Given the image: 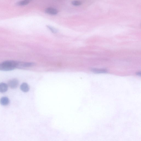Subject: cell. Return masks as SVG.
I'll return each mask as SVG.
<instances>
[{
  "label": "cell",
  "instance_id": "cell-1",
  "mask_svg": "<svg viewBox=\"0 0 141 141\" xmlns=\"http://www.w3.org/2000/svg\"><path fill=\"white\" fill-rule=\"evenodd\" d=\"M18 61H7L0 63V70L3 71H10L17 68Z\"/></svg>",
  "mask_w": 141,
  "mask_h": 141
},
{
  "label": "cell",
  "instance_id": "cell-2",
  "mask_svg": "<svg viewBox=\"0 0 141 141\" xmlns=\"http://www.w3.org/2000/svg\"><path fill=\"white\" fill-rule=\"evenodd\" d=\"M34 63H33L22 62L18 61L17 68L23 69L30 67L34 66Z\"/></svg>",
  "mask_w": 141,
  "mask_h": 141
},
{
  "label": "cell",
  "instance_id": "cell-3",
  "mask_svg": "<svg viewBox=\"0 0 141 141\" xmlns=\"http://www.w3.org/2000/svg\"><path fill=\"white\" fill-rule=\"evenodd\" d=\"M19 82L18 80L15 79H12L8 82V85L12 89H15L18 86Z\"/></svg>",
  "mask_w": 141,
  "mask_h": 141
},
{
  "label": "cell",
  "instance_id": "cell-4",
  "mask_svg": "<svg viewBox=\"0 0 141 141\" xmlns=\"http://www.w3.org/2000/svg\"><path fill=\"white\" fill-rule=\"evenodd\" d=\"M45 12L46 13L48 14L51 15H56L58 13V10L54 8H49L46 9Z\"/></svg>",
  "mask_w": 141,
  "mask_h": 141
},
{
  "label": "cell",
  "instance_id": "cell-5",
  "mask_svg": "<svg viewBox=\"0 0 141 141\" xmlns=\"http://www.w3.org/2000/svg\"><path fill=\"white\" fill-rule=\"evenodd\" d=\"M9 103V99L7 97H3L0 99V103L2 105H7Z\"/></svg>",
  "mask_w": 141,
  "mask_h": 141
},
{
  "label": "cell",
  "instance_id": "cell-6",
  "mask_svg": "<svg viewBox=\"0 0 141 141\" xmlns=\"http://www.w3.org/2000/svg\"><path fill=\"white\" fill-rule=\"evenodd\" d=\"M8 85L4 83H0V92L4 93L8 90Z\"/></svg>",
  "mask_w": 141,
  "mask_h": 141
},
{
  "label": "cell",
  "instance_id": "cell-7",
  "mask_svg": "<svg viewBox=\"0 0 141 141\" xmlns=\"http://www.w3.org/2000/svg\"><path fill=\"white\" fill-rule=\"evenodd\" d=\"M20 88L22 91L27 92L29 90V87L28 84L27 83H24L20 85Z\"/></svg>",
  "mask_w": 141,
  "mask_h": 141
},
{
  "label": "cell",
  "instance_id": "cell-8",
  "mask_svg": "<svg viewBox=\"0 0 141 141\" xmlns=\"http://www.w3.org/2000/svg\"><path fill=\"white\" fill-rule=\"evenodd\" d=\"M32 0H22L16 3V5L18 6H24L29 4Z\"/></svg>",
  "mask_w": 141,
  "mask_h": 141
},
{
  "label": "cell",
  "instance_id": "cell-9",
  "mask_svg": "<svg viewBox=\"0 0 141 141\" xmlns=\"http://www.w3.org/2000/svg\"><path fill=\"white\" fill-rule=\"evenodd\" d=\"M91 71L94 73L97 74L106 73L107 72V70L105 69H99L93 68Z\"/></svg>",
  "mask_w": 141,
  "mask_h": 141
},
{
  "label": "cell",
  "instance_id": "cell-10",
  "mask_svg": "<svg viewBox=\"0 0 141 141\" xmlns=\"http://www.w3.org/2000/svg\"><path fill=\"white\" fill-rule=\"evenodd\" d=\"M47 27L49 29V30H50L53 33H56L58 32V30L54 28V27L49 25H47Z\"/></svg>",
  "mask_w": 141,
  "mask_h": 141
},
{
  "label": "cell",
  "instance_id": "cell-11",
  "mask_svg": "<svg viewBox=\"0 0 141 141\" xmlns=\"http://www.w3.org/2000/svg\"><path fill=\"white\" fill-rule=\"evenodd\" d=\"M71 3L73 5L76 6H80L82 4V3L80 1L77 0L72 1Z\"/></svg>",
  "mask_w": 141,
  "mask_h": 141
},
{
  "label": "cell",
  "instance_id": "cell-12",
  "mask_svg": "<svg viewBox=\"0 0 141 141\" xmlns=\"http://www.w3.org/2000/svg\"><path fill=\"white\" fill-rule=\"evenodd\" d=\"M137 75H138V76H141V72H138V73H137Z\"/></svg>",
  "mask_w": 141,
  "mask_h": 141
}]
</instances>
